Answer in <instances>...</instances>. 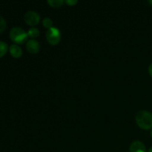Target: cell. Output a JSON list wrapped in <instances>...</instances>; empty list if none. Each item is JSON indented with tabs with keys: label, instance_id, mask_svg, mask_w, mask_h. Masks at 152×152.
<instances>
[{
	"label": "cell",
	"instance_id": "obj_1",
	"mask_svg": "<svg viewBox=\"0 0 152 152\" xmlns=\"http://www.w3.org/2000/svg\"><path fill=\"white\" fill-rule=\"evenodd\" d=\"M135 120L140 128L144 130H148L152 128V114L148 111H140L137 112Z\"/></svg>",
	"mask_w": 152,
	"mask_h": 152
},
{
	"label": "cell",
	"instance_id": "obj_2",
	"mask_svg": "<svg viewBox=\"0 0 152 152\" xmlns=\"http://www.w3.org/2000/svg\"><path fill=\"white\" fill-rule=\"evenodd\" d=\"M28 33L20 27H14L10 31V38L16 44H23L28 39Z\"/></svg>",
	"mask_w": 152,
	"mask_h": 152
},
{
	"label": "cell",
	"instance_id": "obj_3",
	"mask_svg": "<svg viewBox=\"0 0 152 152\" xmlns=\"http://www.w3.org/2000/svg\"><path fill=\"white\" fill-rule=\"evenodd\" d=\"M46 39L50 45H56L59 43L61 39L60 31L56 27L50 28L46 32Z\"/></svg>",
	"mask_w": 152,
	"mask_h": 152
},
{
	"label": "cell",
	"instance_id": "obj_4",
	"mask_svg": "<svg viewBox=\"0 0 152 152\" xmlns=\"http://www.w3.org/2000/svg\"><path fill=\"white\" fill-rule=\"evenodd\" d=\"M24 19L26 24L30 26L34 27L35 25H38L40 21V16L37 12L34 10H29L26 12L24 16Z\"/></svg>",
	"mask_w": 152,
	"mask_h": 152
},
{
	"label": "cell",
	"instance_id": "obj_5",
	"mask_svg": "<svg viewBox=\"0 0 152 152\" xmlns=\"http://www.w3.org/2000/svg\"><path fill=\"white\" fill-rule=\"evenodd\" d=\"M26 48L29 53L35 54V53H38L39 50V43L36 39H29L27 41Z\"/></svg>",
	"mask_w": 152,
	"mask_h": 152
},
{
	"label": "cell",
	"instance_id": "obj_6",
	"mask_svg": "<svg viewBox=\"0 0 152 152\" xmlns=\"http://www.w3.org/2000/svg\"><path fill=\"white\" fill-rule=\"evenodd\" d=\"M129 152H146L145 145L141 141H134L129 147Z\"/></svg>",
	"mask_w": 152,
	"mask_h": 152
},
{
	"label": "cell",
	"instance_id": "obj_7",
	"mask_svg": "<svg viewBox=\"0 0 152 152\" xmlns=\"http://www.w3.org/2000/svg\"><path fill=\"white\" fill-rule=\"evenodd\" d=\"M9 51H10V55L13 58H19L22 55V50L19 46L17 45H11L9 48Z\"/></svg>",
	"mask_w": 152,
	"mask_h": 152
},
{
	"label": "cell",
	"instance_id": "obj_8",
	"mask_svg": "<svg viewBox=\"0 0 152 152\" xmlns=\"http://www.w3.org/2000/svg\"><path fill=\"white\" fill-rule=\"evenodd\" d=\"M39 31L37 28L32 27V28L28 30V36L30 38H31V39H35L36 38L39 37Z\"/></svg>",
	"mask_w": 152,
	"mask_h": 152
},
{
	"label": "cell",
	"instance_id": "obj_9",
	"mask_svg": "<svg viewBox=\"0 0 152 152\" xmlns=\"http://www.w3.org/2000/svg\"><path fill=\"white\" fill-rule=\"evenodd\" d=\"M48 4L53 7H59L64 4L63 0H48Z\"/></svg>",
	"mask_w": 152,
	"mask_h": 152
},
{
	"label": "cell",
	"instance_id": "obj_10",
	"mask_svg": "<svg viewBox=\"0 0 152 152\" xmlns=\"http://www.w3.org/2000/svg\"><path fill=\"white\" fill-rule=\"evenodd\" d=\"M8 50V46L4 42L0 41V58L4 56Z\"/></svg>",
	"mask_w": 152,
	"mask_h": 152
},
{
	"label": "cell",
	"instance_id": "obj_11",
	"mask_svg": "<svg viewBox=\"0 0 152 152\" xmlns=\"http://www.w3.org/2000/svg\"><path fill=\"white\" fill-rule=\"evenodd\" d=\"M42 25L45 28H48V30L53 28V21L49 17H45L42 20Z\"/></svg>",
	"mask_w": 152,
	"mask_h": 152
},
{
	"label": "cell",
	"instance_id": "obj_12",
	"mask_svg": "<svg viewBox=\"0 0 152 152\" xmlns=\"http://www.w3.org/2000/svg\"><path fill=\"white\" fill-rule=\"evenodd\" d=\"M6 27H7V24H6L5 20L2 16H0V33L3 32L5 30Z\"/></svg>",
	"mask_w": 152,
	"mask_h": 152
},
{
	"label": "cell",
	"instance_id": "obj_13",
	"mask_svg": "<svg viewBox=\"0 0 152 152\" xmlns=\"http://www.w3.org/2000/svg\"><path fill=\"white\" fill-rule=\"evenodd\" d=\"M65 2L67 4H68V5L73 6L74 5V4H77L78 1H77V0H66V1H65Z\"/></svg>",
	"mask_w": 152,
	"mask_h": 152
},
{
	"label": "cell",
	"instance_id": "obj_14",
	"mask_svg": "<svg viewBox=\"0 0 152 152\" xmlns=\"http://www.w3.org/2000/svg\"><path fill=\"white\" fill-rule=\"evenodd\" d=\"M148 73H149L150 76L152 77V63H151L148 66Z\"/></svg>",
	"mask_w": 152,
	"mask_h": 152
},
{
	"label": "cell",
	"instance_id": "obj_15",
	"mask_svg": "<svg viewBox=\"0 0 152 152\" xmlns=\"http://www.w3.org/2000/svg\"><path fill=\"white\" fill-rule=\"evenodd\" d=\"M148 152H152V147H151V148H150L149 149H148Z\"/></svg>",
	"mask_w": 152,
	"mask_h": 152
},
{
	"label": "cell",
	"instance_id": "obj_16",
	"mask_svg": "<svg viewBox=\"0 0 152 152\" xmlns=\"http://www.w3.org/2000/svg\"><path fill=\"white\" fill-rule=\"evenodd\" d=\"M150 135H151V137H152V129L151 130V132H150Z\"/></svg>",
	"mask_w": 152,
	"mask_h": 152
},
{
	"label": "cell",
	"instance_id": "obj_17",
	"mask_svg": "<svg viewBox=\"0 0 152 152\" xmlns=\"http://www.w3.org/2000/svg\"><path fill=\"white\" fill-rule=\"evenodd\" d=\"M148 2H149V4H151V5H152V1H148Z\"/></svg>",
	"mask_w": 152,
	"mask_h": 152
}]
</instances>
